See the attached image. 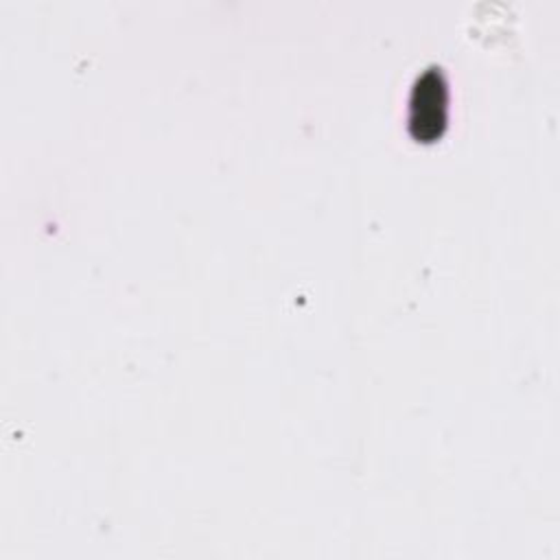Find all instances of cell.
I'll return each mask as SVG.
<instances>
[{
  "mask_svg": "<svg viewBox=\"0 0 560 560\" xmlns=\"http://www.w3.org/2000/svg\"><path fill=\"white\" fill-rule=\"evenodd\" d=\"M446 120V85L440 72L429 70L418 79L411 98V125L418 136H433Z\"/></svg>",
  "mask_w": 560,
  "mask_h": 560,
  "instance_id": "6da1fadb",
  "label": "cell"
}]
</instances>
